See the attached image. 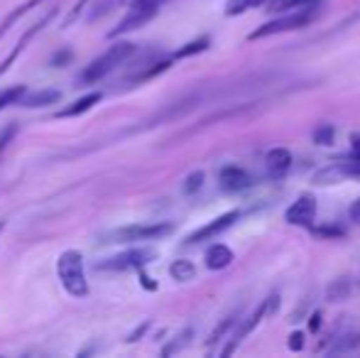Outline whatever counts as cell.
<instances>
[{
    "instance_id": "cell-1",
    "label": "cell",
    "mask_w": 360,
    "mask_h": 358,
    "mask_svg": "<svg viewBox=\"0 0 360 358\" xmlns=\"http://www.w3.org/2000/svg\"><path fill=\"white\" fill-rule=\"evenodd\" d=\"M135 52H138V47H135L133 42H115V44H110V47L105 49L101 57H96L94 62H91L89 67L81 72L79 82H84V84L101 82V79H105L110 72H115V69H118L123 62H128V59L133 57Z\"/></svg>"
},
{
    "instance_id": "cell-2",
    "label": "cell",
    "mask_w": 360,
    "mask_h": 358,
    "mask_svg": "<svg viewBox=\"0 0 360 358\" xmlns=\"http://www.w3.org/2000/svg\"><path fill=\"white\" fill-rule=\"evenodd\" d=\"M57 272L64 290L72 297L89 295V282H86V272H84V255L79 250H64L57 260Z\"/></svg>"
},
{
    "instance_id": "cell-3",
    "label": "cell",
    "mask_w": 360,
    "mask_h": 358,
    "mask_svg": "<svg viewBox=\"0 0 360 358\" xmlns=\"http://www.w3.org/2000/svg\"><path fill=\"white\" fill-rule=\"evenodd\" d=\"M174 231L172 224H135L115 229L105 236V243H143V241H160Z\"/></svg>"
},
{
    "instance_id": "cell-4",
    "label": "cell",
    "mask_w": 360,
    "mask_h": 358,
    "mask_svg": "<svg viewBox=\"0 0 360 358\" xmlns=\"http://www.w3.org/2000/svg\"><path fill=\"white\" fill-rule=\"evenodd\" d=\"M319 10L314 5H307V10H299V13L285 15V18L270 20V23L260 25L252 34H248V42H257V39L272 37V34H282V32H292V30H299L304 25H309L314 18H316Z\"/></svg>"
},
{
    "instance_id": "cell-5",
    "label": "cell",
    "mask_w": 360,
    "mask_h": 358,
    "mask_svg": "<svg viewBox=\"0 0 360 358\" xmlns=\"http://www.w3.org/2000/svg\"><path fill=\"white\" fill-rule=\"evenodd\" d=\"M165 3H167V0H130L128 15L120 20L118 27L110 30V37H118V34L133 32V30L143 27V25H147L157 13H160V8Z\"/></svg>"
},
{
    "instance_id": "cell-6",
    "label": "cell",
    "mask_w": 360,
    "mask_h": 358,
    "mask_svg": "<svg viewBox=\"0 0 360 358\" xmlns=\"http://www.w3.org/2000/svg\"><path fill=\"white\" fill-rule=\"evenodd\" d=\"M277 307H280V297H277V295H272L270 300H265V302H262V305L257 307V309L252 312V314L248 317V319L243 321L240 326H238V331H236V334H233L231 346H226V349L221 351V356H231L233 351H236V346L240 344V341L245 339V336L250 334V331L255 329V326L260 324V321L265 319V317H272V314H275V312H277Z\"/></svg>"
},
{
    "instance_id": "cell-7",
    "label": "cell",
    "mask_w": 360,
    "mask_h": 358,
    "mask_svg": "<svg viewBox=\"0 0 360 358\" xmlns=\"http://www.w3.org/2000/svg\"><path fill=\"white\" fill-rule=\"evenodd\" d=\"M243 216V211L240 209H233V211H228V214H221L218 219L214 221H209L206 226H201L199 231H194V234L186 238V243H201V241H211V238H216V236H221L223 231H228L233 224H236L238 219Z\"/></svg>"
},
{
    "instance_id": "cell-8",
    "label": "cell",
    "mask_w": 360,
    "mask_h": 358,
    "mask_svg": "<svg viewBox=\"0 0 360 358\" xmlns=\"http://www.w3.org/2000/svg\"><path fill=\"white\" fill-rule=\"evenodd\" d=\"M152 258H155V250H147V248L128 250V253L115 255V258H108L105 263H101L98 270H135L147 265Z\"/></svg>"
},
{
    "instance_id": "cell-9",
    "label": "cell",
    "mask_w": 360,
    "mask_h": 358,
    "mask_svg": "<svg viewBox=\"0 0 360 358\" xmlns=\"http://www.w3.org/2000/svg\"><path fill=\"white\" fill-rule=\"evenodd\" d=\"M316 219V199L311 194H302L285 211V221L292 226H311Z\"/></svg>"
},
{
    "instance_id": "cell-10",
    "label": "cell",
    "mask_w": 360,
    "mask_h": 358,
    "mask_svg": "<svg viewBox=\"0 0 360 358\" xmlns=\"http://www.w3.org/2000/svg\"><path fill=\"white\" fill-rule=\"evenodd\" d=\"M292 167V153L287 148H272L265 158V170L267 177L272 179H282Z\"/></svg>"
},
{
    "instance_id": "cell-11",
    "label": "cell",
    "mask_w": 360,
    "mask_h": 358,
    "mask_svg": "<svg viewBox=\"0 0 360 358\" xmlns=\"http://www.w3.org/2000/svg\"><path fill=\"white\" fill-rule=\"evenodd\" d=\"M218 181H221V189H226V191H243L252 184L250 174L243 167H236V165L223 167L221 174H218Z\"/></svg>"
},
{
    "instance_id": "cell-12",
    "label": "cell",
    "mask_w": 360,
    "mask_h": 358,
    "mask_svg": "<svg viewBox=\"0 0 360 358\" xmlns=\"http://www.w3.org/2000/svg\"><path fill=\"white\" fill-rule=\"evenodd\" d=\"M54 18V10H52V13H47V15H44V18L42 20H39V23H34L32 25V27H30L27 30V32H25L22 34V37H20V42L18 44H15V49H13V52H10V57L8 59H5V62H3V67H0V74H3L5 72V69H8L10 67V64H13L15 62V57H18V54L20 52H22V49L25 47H27V42H30V39H32L34 37V34H37V32H42V30L44 27H47V23H49V20H52Z\"/></svg>"
},
{
    "instance_id": "cell-13",
    "label": "cell",
    "mask_w": 360,
    "mask_h": 358,
    "mask_svg": "<svg viewBox=\"0 0 360 358\" xmlns=\"http://www.w3.org/2000/svg\"><path fill=\"white\" fill-rule=\"evenodd\" d=\"M233 250L228 248V245H223V243H216V245H211L209 250H206V268L209 270H223V268H228V265L233 263Z\"/></svg>"
},
{
    "instance_id": "cell-14",
    "label": "cell",
    "mask_w": 360,
    "mask_h": 358,
    "mask_svg": "<svg viewBox=\"0 0 360 358\" xmlns=\"http://www.w3.org/2000/svg\"><path fill=\"white\" fill-rule=\"evenodd\" d=\"M98 101H101V94H89V96H84V98L74 101V103L67 106V108L59 110L57 118H72V115H81V113H86L89 108H94Z\"/></svg>"
},
{
    "instance_id": "cell-15",
    "label": "cell",
    "mask_w": 360,
    "mask_h": 358,
    "mask_svg": "<svg viewBox=\"0 0 360 358\" xmlns=\"http://www.w3.org/2000/svg\"><path fill=\"white\" fill-rule=\"evenodd\" d=\"M316 0H267V13L280 15L287 13V10H297V8H307V5H314Z\"/></svg>"
},
{
    "instance_id": "cell-16",
    "label": "cell",
    "mask_w": 360,
    "mask_h": 358,
    "mask_svg": "<svg viewBox=\"0 0 360 358\" xmlns=\"http://www.w3.org/2000/svg\"><path fill=\"white\" fill-rule=\"evenodd\" d=\"M59 98H62V91L47 89V91H37V94H32L30 98H25V106H30V108H37V106L57 103Z\"/></svg>"
},
{
    "instance_id": "cell-17",
    "label": "cell",
    "mask_w": 360,
    "mask_h": 358,
    "mask_svg": "<svg viewBox=\"0 0 360 358\" xmlns=\"http://www.w3.org/2000/svg\"><path fill=\"white\" fill-rule=\"evenodd\" d=\"M37 3H42V0H27V3H25V5H20V8H15L13 13H10L8 18H5V23L0 25V37H3V34L8 32L10 27H13L15 20H20V18H22V15H27L32 8H37Z\"/></svg>"
},
{
    "instance_id": "cell-18",
    "label": "cell",
    "mask_w": 360,
    "mask_h": 358,
    "mask_svg": "<svg viewBox=\"0 0 360 358\" xmlns=\"http://www.w3.org/2000/svg\"><path fill=\"white\" fill-rule=\"evenodd\" d=\"M169 275L179 282H186V280H194L196 268H194V263H189V260H176V263H172Z\"/></svg>"
},
{
    "instance_id": "cell-19",
    "label": "cell",
    "mask_w": 360,
    "mask_h": 358,
    "mask_svg": "<svg viewBox=\"0 0 360 358\" xmlns=\"http://www.w3.org/2000/svg\"><path fill=\"white\" fill-rule=\"evenodd\" d=\"M265 3L267 0H231L226 5V15L228 18H236V15H243L250 8H257V5H265Z\"/></svg>"
},
{
    "instance_id": "cell-20",
    "label": "cell",
    "mask_w": 360,
    "mask_h": 358,
    "mask_svg": "<svg viewBox=\"0 0 360 358\" xmlns=\"http://www.w3.org/2000/svg\"><path fill=\"white\" fill-rule=\"evenodd\" d=\"M209 44H211V39L209 37H201V39H194V42H189L186 47H181V49H176L172 57L174 59H184V57H191V54H199V52H204V49H209Z\"/></svg>"
},
{
    "instance_id": "cell-21",
    "label": "cell",
    "mask_w": 360,
    "mask_h": 358,
    "mask_svg": "<svg viewBox=\"0 0 360 358\" xmlns=\"http://www.w3.org/2000/svg\"><path fill=\"white\" fill-rule=\"evenodd\" d=\"M360 349V334H348L343 339H338V344L333 349H328V354H346V351Z\"/></svg>"
},
{
    "instance_id": "cell-22",
    "label": "cell",
    "mask_w": 360,
    "mask_h": 358,
    "mask_svg": "<svg viewBox=\"0 0 360 358\" xmlns=\"http://www.w3.org/2000/svg\"><path fill=\"white\" fill-rule=\"evenodd\" d=\"M22 96H25V87H22V84L5 89L3 94H0V110L8 108L10 103H18V101H22Z\"/></svg>"
},
{
    "instance_id": "cell-23",
    "label": "cell",
    "mask_w": 360,
    "mask_h": 358,
    "mask_svg": "<svg viewBox=\"0 0 360 358\" xmlns=\"http://www.w3.org/2000/svg\"><path fill=\"white\" fill-rule=\"evenodd\" d=\"M348 292H351V282H348V280H336V282H331V285H328V300L338 302V300H343Z\"/></svg>"
},
{
    "instance_id": "cell-24",
    "label": "cell",
    "mask_w": 360,
    "mask_h": 358,
    "mask_svg": "<svg viewBox=\"0 0 360 358\" xmlns=\"http://www.w3.org/2000/svg\"><path fill=\"white\" fill-rule=\"evenodd\" d=\"M333 138H336V130H333V125H319L316 130H314V143L316 145H331Z\"/></svg>"
},
{
    "instance_id": "cell-25",
    "label": "cell",
    "mask_w": 360,
    "mask_h": 358,
    "mask_svg": "<svg viewBox=\"0 0 360 358\" xmlns=\"http://www.w3.org/2000/svg\"><path fill=\"white\" fill-rule=\"evenodd\" d=\"M191 334H194V331H191V329H184V331H181V334H176V336H174V344L167 346V349L162 351V354H165V356H172V354H176V351H181L186 344H189Z\"/></svg>"
},
{
    "instance_id": "cell-26",
    "label": "cell",
    "mask_w": 360,
    "mask_h": 358,
    "mask_svg": "<svg viewBox=\"0 0 360 358\" xmlns=\"http://www.w3.org/2000/svg\"><path fill=\"white\" fill-rule=\"evenodd\" d=\"M236 321H238L236 317H226V319H223L221 324H218L216 329H214V334H211V339H209V346H214L216 341H221L223 334H226L228 329H233V326H236Z\"/></svg>"
},
{
    "instance_id": "cell-27",
    "label": "cell",
    "mask_w": 360,
    "mask_h": 358,
    "mask_svg": "<svg viewBox=\"0 0 360 358\" xmlns=\"http://www.w3.org/2000/svg\"><path fill=\"white\" fill-rule=\"evenodd\" d=\"M15 133H18V125H15V123H8V125H3V128H0V155H3V150L13 143Z\"/></svg>"
},
{
    "instance_id": "cell-28",
    "label": "cell",
    "mask_w": 360,
    "mask_h": 358,
    "mask_svg": "<svg viewBox=\"0 0 360 358\" xmlns=\"http://www.w3.org/2000/svg\"><path fill=\"white\" fill-rule=\"evenodd\" d=\"M201 184H204V174H201V172H194L191 177H186L184 191H186V194H194L196 189H201Z\"/></svg>"
},
{
    "instance_id": "cell-29",
    "label": "cell",
    "mask_w": 360,
    "mask_h": 358,
    "mask_svg": "<svg viewBox=\"0 0 360 358\" xmlns=\"http://www.w3.org/2000/svg\"><path fill=\"white\" fill-rule=\"evenodd\" d=\"M289 349H292V351H302L304 349V334H302V331H294V334L289 336Z\"/></svg>"
},
{
    "instance_id": "cell-30",
    "label": "cell",
    "mask_w": 360,
    "mask_h": 358,
    "mask_svg": "<svg viewBox=\"0 0 360 358\" xmlns=\"http://www.w3.org/2000/svg\"><path fill=\"white\" fill-rule=\"evenodd\" d=\"M86 5H89V0H79V3L74 5V10H72V13H69V18H67V25H72L74 20L79 18V13H81V10H84V8H86Z\"/></svg>"
},
{
    "instance_id": "cell-31",
    "label": "cell",
    "mask_w": 360,
    "mask_h": 358,
    "mask_svg": "<svg viewBox=\"0 0 360 358\" xmlns=\"http://www.w3.org/2000/svg\"><path fill=\"white\" fill-rule=\"evenodd\" d=\"M348 216H351L353 224H358V226H360V199H356V201L351 204V209H348Z\"/></svg>"
},
{
    "instance_id": "cell-32",
    "label": "cell",
    "mask_w": 360,
    "mask_h": 358,
    "mask_svg": "<svg viewBox=\"0 0 360 358\" xmlns=\"http://www.w3.org/2000/svg\"><path fill=\"white\" fill-rule=\"evenodd\" d=\"M351 160L360 162V135H353V145H351Z\"/></svg>"
},
{
    "instance_id": "cell-33",
    "label": "cell",
    "mask_w": 360,
    "mask_h": 358,
    "mask_svg": "<svg viewBox=\"0 0 360 358\" xmlns=\"http://www.w3.org/2000/svg\"><path fill=\"white\" fill-rule=\"evenodd\" d=\"M314 234H316V236H326V238H328V236H338L341 231H336V229H314Z\"/></svg>"
},
{
    "instance_id": "cell-34",
    "label": "cell",
    "mask_w": 360,
    "mask_h": 358,
    "mask_svg": "<svg viewBox=\"0 0 360 358\" xmlns=\"http://www.w3.org/2000/svg\"><path fill=\"white\" fill-rule=\"evenodd\" d=\"M319 326H321V314H319V312H314V314H311V331H316Z\"/></svg>"
},
{
    "instance_id": "cell-35",
    "label": "cell",
    "mask_w": 360,
    "mask_h": 358,
    "mask_svg": "<svg viewBox=\"0 0 360 358\" xmlns=\"http://www.w3.org/2000/svg\"><path fill=\"white\" fill-rule=\"evenodd\" d=\"M5 229V221H0V231H3Z\"/></svg>"
}]
</instances>
